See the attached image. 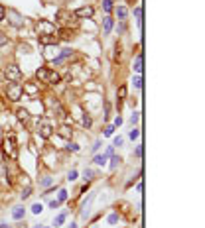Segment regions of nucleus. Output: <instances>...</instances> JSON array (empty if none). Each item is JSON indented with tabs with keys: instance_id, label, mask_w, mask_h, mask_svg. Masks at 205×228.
I'll return each instance as SVG.
<instances>
[{
	"instance_id": "ddd939ff",
	"label": "nucleus",
	"mask_w": 205,
	"mask_h": 228,
	"mask_svg": "<svg viewBox=\"0 0 205 228\" xmlns=\"http://www.w3.org/2000/svg\"><path fill=\"white\" fill-rule=\"evenodd\" d=\"M93 199H95V195H91V197L85 201V205H83V210H81V214L83 216H87L89 214V206H91V203H93Z\"/></svg>"
},
{
	"instance_id": "f8f14e48",
	"label": "nucleus",
	"mask_w": 205,
	"mask_h": 228,
	"mask_svg": "<svg viewBox=\"0 0 205 228\" xmlns=\"http://www.w3.org/2000/svg\"><path fill=\"white\" fill-rule=\"evenodd\" d=\"M22 89H24V91L28 93V94H32V97H34V94H37V87H36L34 83H26Z\"/></svg>"
},
{
	"instance_id": "7c9ffc66",
	"label": "nucleus",
	"mask_w": 205,
	"mask_h": 228,
	"mask_svg": "<svg viewBox=\"0 0 205 228\" xmlns=\"http://www.w3.org/2000/svg\"><path fill=\"white\" fill-rule=\"evenodd\" d=\"M4 16H6V10H4V6H2V4H0V22H2V20H4Z\"/></svg>"
},
{
	"instance_id": "c9c22d12",
	"label": "nucleus",
	"mask_w": 205,
	"mask_h": 228,
	"mask_svg": "<svg viewBox=\"0 0 205 228\" xmlns=\"http://www.w3.org/2000/svg\"><path fill=\"white\" fill-rule=\"evenodd\" d=\"M134 85H136V87L140 89V87H142V79H140V77H136V79H134Z\"/></svg>"
},
{
	"instance_id": "79ce46f5",
	"label": "nucleus",
	"mask_w": 205,
	"mask_h": 228,
	"mask_svg": "<svg viewBox=\"0 0 205 228\" xmlns=\"http://www.w3.org/2000/svg\"><path fill=\"white\" fill-rule=\"evenodd\" d=\"M69 228H77V226H75V224H73V222H71V224H69Z\"/></svg>"
},
{
	"instance_id": "5701e85b",
	"label": "nucleus",
	"mask_w": 205,
	"mask_h": 228,
	"mask_svg": "<svg viewBox=\"0 0 205 228\" xmlns=\"http://www.w3.org/2000/svg\"><path fill=\"white\" fill-rule=\"evenodd\" d=\"M51 183H53V179H51V177H46V179H44V181H41V183H40V187H44V189H46V187H50V185H51Z\"/></svg>"
},
{
	"instance_id": "aec40b11",
	"label": "nucleus",
	"mask_w": 205,
	"mask_h": 228,
	"mask_svg": "<svg viewBox=\"0 0 205 228\" xmlns=\"http://www.w3.org/2000/svg\"><path fill=\"white\" fill-rule=\"evenodd\" d=\"M102 8H105L107 12H111L112 10V0H102Z\"/></svg>"
},
{
	"instance_id": "20e7f679",
	"label": "nucleus",
	"mask_w": 205,
	"mask_h": 228,
	"mask_svg": "<svg viewBox=\"0 0 205 228\" xmlns=\"http://www.w3.org/2000/svg\"><path fill=\"white\" fill-rule=\"evenodd\" d=\"M4 75H6L8 81L16 83V81H20V79H22V71H20L18 65H8L6 69H4Z\"/></svg>"
},
{
	"instance_id": "ea45409f",
	"label": "nucleus",
	"mask_w": 205,
	"mask_h": 228,
	"mask_svg": "<svg viewBox=\"0 0 205 228\" xmlns=\"http://www.w3.org/2000/svg\"><path fill=\"white\" fill-rule=\"evenodd\" d=\"M50 206H51V209H57V206H59V201H51Z\"/></svg>"
},
{
	"instance_id": "7ed1b4c3",
	"label": "nucleus",
	"mask_w": 205,
	"mask_h": 228,
	"mask_svg": "<svg viewBox=\"0 0 205 228\" xmlns=\"http://www.w3.org/2000/svg\"><path fill=\"white\" fill-rule=\"evenodd\" d=\"M22 93H24V89H22V85L20 83H8V98L10 100H18V98H22Z\"/></svg>"
},
{
	"instance_id": "f704fd0d",
	"label": "nucleus",
	"mask_w": 205,
	"mask_h": 228,
	"mask_svg": "<svg viewBox=\"0 0 205 228\" xmlns=\"http://www.w3.org/2000/svg\"><path fill=\"white\" fill-rule=\"evenodd\" d=\"M116 220H118V216H116V214H111V216H109V222H111V224H115Z\"/></svg>"
},
{
	"instance_id": "bb28decb",
	"label": "nucleus",
	"mask_w": 205,
	"mask_h": 228,
	"mask_svg": "<svg viewBox=\"0 0 205 228\" xmlns=\"http://www.w3.org/2000/svg\"><path fill=\"white\" fill-rule=\"evenodd\" d=\"M63 220H65V214H59L57 218H55V226H59V224H63Z\"/></svg>"
},
{
	"instance_id": "dca6fc26",
	"label": "nucleus",
	"mask_w": 205,
	"mask_h": 228,
	"mask_svg": "<svg viewBox=\"0 0 205 228\" xmlns=\"http://www.w3.org/2000/svg\"><path fill=\"white\" fill-rule=\"evenodd\" d=\"M134 71L142 73V55H138V57H136V63H134Z\"/></svg>"
},
{
	"instance_id": "f257e3e1",
	"label": "nucleus",
	"mask_w": 205,
	"mask_h": 228,
	"mask_svg": "<svg viewBox=\"0 0 205 228\" xmlns=\"http://www.w3.org/2000/svg\"><path fill=\"white\" fill-rule=\"evenodd\" d=\"M36 77L40 79V81H44V83H50V85H55L59 83V75L55 71H50V69H46V67H40L36 71Z\"/></svg>"
},
{
	"instance_id": "58836bf2",
	"label": "nucleus",
	"mask_w": 205,
	"mask_h": 228,
	"mask_svg": "<svg viewBox=\"0 0 205 228\" xmlns=\"http://www.w3.org/2000/svg\"><path fill=\"white\" fill-rule=\"evenodd\" d=\"M122 124V118H120V116H116V118H115V126H120Z\"/></svg>"
},
{
	"instance_id": "a878e982",
	"label": "nucleus",
	"mask_w": 205,
	"mask_h": 228,
	"mask_svg": "<svg viewBox=\"0 0 205 228\" xmlns=\"http://www.w3.org/2000/svg\"><path fill=\"white\" fill-rule=\"evenodd\" d=\"M30 195H32V189H30V187H26V189L22 191V199H28Z\"/></svg>"
},
{
	"instance_id": "1a4fd4ad",
	"label": "nucleus",
	"mask_w": 205,
	"mask_h": 228,
	"mask_svg": "<svg viewBox=\"0 0 205 228\" xmlns=\"http://www.w3.org/2000/svg\"><path fill=\"white\" fill-rule=\"evenodd\" d=\"M112 30V18L111 16H107L105 20H102V35H109Z\"/></svg>"
},
{
	"instance_id": "f3484780",
	"label": "nucleus",
	"mask_w": 205,
	"mask_h": 228,
	"mask_svg": "<svg viewBox=\"0 0 205 228\" xmlns=\"http://www.w3.org/2000/svg\"><path fill=\"white\" fill-rule=\"evenodd\" d=\"M95 163H99V165H105L107 163V155L102 153V155H95Z\"/></svg>"
},
{
	"instance_id": "2f4dec72",
	"label": "nucleus",
	"mask_w": 205,
	"mask_h": 228,
	"mask_svg": "<svg viewBox=\"0 0 205 228\" xmlns=\"http://www.w3.org/2000/svg\"><path fill=\"white\" fill-rule=\"evenodd\" d=\"M134 14H136V18L140 20V18H142V8H140V6H138L136 10H134Z\"/></svg>"
},
{
	"instance_id": "6e6552de",
	"label": "nucleus",
	"mask_w": 205,
	"mask_h": 228,
	"mask_svg": "<svg viewBox=\"0 0 205 228\" xmlns=\"http://www.w3.org/2000/svg\"><path fill=\"white\" fill-rule=\"evenodd\" d=\"M93 6H83V8H77L75 10V16H77V18H91V16H93Z\"/></svg>"
},
{
	"instance_id": "a211bd4d",
	"label": "nucleus",
	"mask_w": 205,
	"mask_h": 228,
	"mask_svg": "<svg viewBox=\"0 0 205 228\" xmlns=\"http://www.w3.org/2000/svg\"><path fill=\"white\" fill-rule=\"evenodd\" d=\"M124 98H126V87H120V89H118V100L122 102Z\"/></svg>"
},
{
	"instance_id": "c756f323",
	"label": "nucleus",
	"mask_w": 205,
	"mask_h": 228,
	"mask_svg": "<svg viewBox=\"0 0 205 228\" xmlns=\"http://www.w3.org/2000/svg\"><path fill=\"white\" fill-rule=\"evenodd\" d=\"M138 134H140V132H138L136 128H134V130L130 132V140H136V138H138Z\"/></svg>"
},
{
	"instance_id": "c85d7f7f",
	"label": "nucleus",
	"mask_w": 205,
	"mask_h": 228,
	"mask_svg": "<svg viewBox=\"0 0 205 228\" xmlns=\"http://www.w3.org/2000/svg\"><path fill=\"white\" fill-rule=\"evenodd\" d=\"M83 124H85V126H87V128H89V126H91V118H89V116H87V114H85V116H83Z\"/></svg>"
},
{
	"instance_id": "412c9836",
	"label": "nucleus",
	"mask_w": 205,
	"mask_h": 228,
	"mask_svg": "<svg viewBox=\"0 0 205 228\" xmlns=\"http://www.w3.org/2000/svg\"><path fill=\"white\" fill-rule=\"evenodd\" d=\"M85 179H87V181H91V179H93L95 177V171H93V169H85Z\"/></svg>"
},
{
	"instance_id": "9d476101",
	"label": "nucleus",
	"mask_w": 205,
	"mask_h": 228,
	"mask_svg": "<svg viewBox=\"0 0 205 228\" xmlns=\"http://www.w3.org/2000/svg\"><path fill=\"white\" fill-rule=\"evenodd\" d=\"M24 214H26V209H24V206H14V210H12V218H14V220L24 218Z\"/></svg>"
},
{
	"instance_id": "4468645a",
	"label": "nucleus",
	"mask_w": 205,
	"mask_h": 228,
	"mask_svg": "<svg viewBox=\"0 0 205 228\" xmlns=\"http://www.w3.org/2000/svg\"><path fill=\"white\" fill-rule=\"evenodd\" d=\"M40 44H44V45L57 44V38H50V35H40Z\"/></svg>"
},
{
	"instance_id": "423d86ee",
	"label": "nucleus",
	"mask_w": 205,
	"mask_h": 228,
	"mask_svg": "<svg viewBox=\"0 0 205 228\" xmlns=\"http://www.w3.org/2000/svg\"><path fill=\"white\" fill-rule=\"evenodd\" d=\"M8 18H10V24H12L14 28H22V26H24L22 16L16 12V10H8Z\"/></svg>"
},
{
	"instance_id": "2eb2a0df",
	"label": "nucleus",
	"mask_w": 205,
	"mask_h": 228,
	"mask_svg": "<svg viewBox=\"0 0 205 228\" xmlns=\"http://www.w3.org/2000/svg\"><path fill=\"white\" fill-rule=\"evenodd\" d=\"M16 114H18L20 120H28V118H30V112H28L26 108H18V110H16Z\"/></svg>"
},
{
	"instance_id": "39448f33",
	"label": "nucleus",
	"mask_w": 205,
	"mask_h": 228,
	"mask_svg": "<svg viewBox=\"0 0 205 228\" xmlns=\"http://www.w3.org/2000/svg\"><path fill=\"white\" fill-rule=\"evenodd\" d=\"M36 30L40 31V35H51V34H55V26L50 24L47 20H40V22L36 24Z\"/></svg>"
},
{
	"instance_id": "b1692460",
	"label": "nucleus",
	"mask_w": 205,
	"mask_h": 228,
	"mask_svg": "<svg viewBox=\"0 0 205 228\" xmlns=\"http://www.w3.org/2000/svg\"><path fill=\"white\" fill-rule=\"evenodd\" d=\"M41 210H44V206H41L40 203H37V205H34V206H32V213H34V214H40V213H41Z\"/></svg>"
},
{
	"instance_id": "72a5a7b5",
	"label": "nucleus",
	"mask_w": 205,
	"mask_h": 228,
	"mask_svg": "<svg viewBox=\"0 0 205 228\" xmlns=\"http://www.w3.org/2000/svg\"><path fill=\"white\" fill-rule=\"evenodd\" d=\"M112 130H115L112 126H107V130H105V136H112Z\"/></svg>"
},
{
	"instance_id": "f03ea898",
	"label": "nucleus",
	"mask_w": 205,
	"mask_h": 228,
	"mask_svg": "<svg viewBox=\"0 0 205 228\" xmlns=\"http://www.w3.org/2000/svg\"><path fill=\"white\" fill-rule=\"evenodd\" d=\"M2 147H4V153L14 160L16 153H18V147H16V136L14 134H8L6 138H4V142H2Z\"/></svg>"
},
{
	"instance_id": "4c0bfd02",
	"label": "nucleus",
	"mask_w": 205,
	"mask_h": 228,
	"mask_svg": "<svg viewBox=\"0 0 205 228\" xmlns=\"http://www.w3.org/2000/svg\"><path fill=\"white\" fill-rule=\"evenodd\" d=\"M115 146H122V138H120V136L115 138Z\"/></svg>"
},
{
	"instance_id": "cd10ccee",
	"label": "nucleus",
	"mask_w": 205,
	"mask_h": 228,
	"mask_svg": "<svg viewBox=\"0 0 205 228\" xmlns=\"http://www.w3.org/2000/svg\"><path fill=\"white\" fill-rule=\"evenodd\" d=\"M67 179H69V181H75V179H77V171L73 169V171L69 173V177H67Z\"/></svg>"
},
{
	"instance_id": "a19ab883",
	"label": "nucleus",
	"mask_w": 205,
	"mask_h": 228,
	"mask_svg": "<svg viewBox=\"0 0 205 228\" xmlns=\"http://www.w3.org/2000/svg\"><path fill=\"white\" fill-rule=\"evenodd\" d=\"M6 41H8V39H6V38H4V35H2V34H0V45H4V44H6Z\"/></svg>"
},
{
	"instance_id": "0eeeda50",
	"label": "nucleus",
	"mask_w": 205,
	"mask_h": 228,
	"mask_svg": "<svg viewBox=\"0 0 205 228\" xmlns=\"http://www.w3.org/2000/svg\"><path fill=\"white\" fill-rule=\"evenodd\" d=\"M37 134L41 138H50L51 136V126L47 124V122H40V124H37Z\"/></svg>"
},
{
	"instance_id": "e433bc0d",
	"label": "nucleus",
	"mask_w": 205,
	"mask_h": 228,
	"mask_svg": "<svg viewBox=\"0 0 205 228\" xmlns=\"http://www.w3.org/2000/svg\"><path fill=\"white\" fill-rule=\"evenodd\" d=\"M67 147H69V150H71V151H77V150H79V146H77V144H69Z\"/></svg>"
},
{
	"instance_id": "9b49d317",
	"label": "nucleus",
	"mask_w": 205,
	"mask_h": 228,
	"mask_svg": "<svg viewBox=\"0 0 205 228\" xmlns=\"http://www.w3.org/2000/svg\"><path fill=\"white\" fill-rule=\"evenodd\" d=\"M57 132H59V136H63V138H67V140H69V138H71V136H73V130H71V128H69V126H61V128H59Z\"/></svg>"
},
{
	"instance_id": "4be33fe9",
	"label": "nucleus",
	"mask_w": 205,
	"mask_h": 228,
	"mask_svg": "<svg viewBox=\"0 0 205 228\" xmlns=\"http://www.w3.org/2000/svg\"><path fill=\"white\" fill-rule=\"evenodd\" d=\"M120 163V157H116V155H112V160H111V169H116V165Z\"/></svg>"
},
{
	"instance_id": "473e14b6",
	"label": "nucleus",
	"mask_w": 205,
	"mask_h": 228,
	"mask_svg": "<svg viewBox=\"0 0 205 228\" xmlns=\"http://www.w3.org/2000/svg\"><path fill=\"white\" fill-rule=\"evenodd\" d=\"M136 122H138V114L134 112V114L130 116V124H136Z\"/></svg>"
},
{
	"instance_id": "6ab92c4d",
	"label": "nucleus",
	"mask_w": 205,
	"mask_h": 228,
	"mask_svg": "<svg viewBox=\"0 0 205 228\" xmlns=\"http://www.w3.org/2000/svg\"><path fill=\"white\" fill-rule=\"evenodd\" d=\"M116 14H118V18H126V14H128V10L124 6H120V8H116Z\"/></svg>"
},
{
	"instance_id": "393cba45",
	"label": "nucleus",
	"mask_w": 205,
	"mask_h": 228,
	"mask_svg": "<svg viewBox=\"0 0 205 228\" xmlns=\"http://www.w3.org/2000/svg\"><path fill=\"white\" fill-rule=\"evenodd\" d=\"M65 199H67V191H65V189H61V191H59V199H57V201H59V203H63Z\"/></svg>"
}]
</instances>
